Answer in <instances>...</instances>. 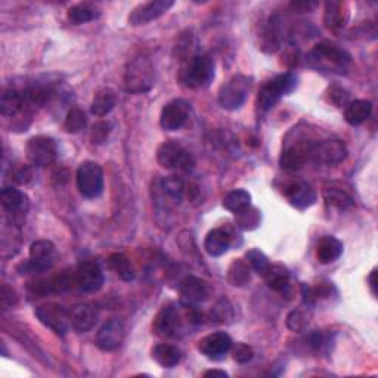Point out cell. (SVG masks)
<instances>
[{"label": "cell", "instance_id": "14", "mask_svg": "<svg viewBox=\"0 0 378 378\" xmlns=\"http://www.w3.org/2000/svg\"><path fill=\"white\" fill-rule=\"evenodd\" d=\"M126 336L125 325L120 320L111 318L107 321L96 334V346L104 352H113L123 343Z\"/></svg>", "mask_w": 378, "mask_h": 378}, {"label": "cell", "instance_id": "31", "mask_svg": "<svg viewBox=\"0 0 378 378\" xmlns=\"http://www.w3.org/2000/svg\"><path fill=\"white\" fill-rule=\"evenodd\" d=\"M100 14L101 12L97 9V6H95L93 3L83 2L68 9V19L72 24H76V26H80V24H86L100 17Z\"/></svg>", "mask_w": 378, "mask_h": 378}, {"label": "cell", "instance_id": "17", "mask_svg": "<svg viewBox=\"0 0 378 378\" xmlns=\"http://www.w3.org/2000/svg\"><path fill=\"white\" fill-rule=\"evenodd\" d=\"M175 3L172 0H152V2L142 3L130 12L129 15L130 26H142V24L160 18Z\"/></svg>", "mask_w": 378, "mask_h": 378}, {"label": "cell", "instance_id": "27", "mask_svg": "<svg viewBox=\"0 0 378 378\" xmlns=\"http://www.w3.org/2000/svg\"><path fill=\"white\" fill-rule=\"evenodd\" d=\"M372 104L367 100H356L347 104L345 109V118L350 126H359L365 123L371 116Z\"/></svg>", "mask_w": 378, "mask_h": 378}, {"label": "cell", "instance_id": "21", "mask_svg": "<svg viewBox=\"0 0 378 378\" xmlns=\"http://www.w3.org/2000/svg\"><path fill=\"white\" fill-rule=\"evenodd\" d=\"M179 291L188 303H204L212 296V285L197 276H188L180 283Z\"/></svg>", "mask_w": 378, "mask_h": 378}, {"label": "cell", "instance_id": "5", "mask_svg": "<svg viewBox=\"0 0 378 378\" xmlns=\"http://www.w3.org/2000/svg\"><path fill=\"white\" fill-rule=\"evenodd\" d=\"M297 81L299 79L294 72H285V74H281L274 80L267 81L260 89L258 96L259 108L262 111H269L283 96L291 93L297 88Z\"/></svg>", "mask_w": 378, "mask_h": 378}, {"label": "cell", "instance_id": "12", "mask_svg": "<svg viewBox=\"0 0 378 378\" xmlns=\"http://www.w3.org/2000/svg\"><path fill=\"white\" fill-rule=\"evenodd\" d=\"M26 154L31 164L46 167L55 163L58 157V146L52 138L36 136L27 142Z\"/></svg>", "mask_w": 378, "mask_h": 378}, {"label": "cell", "instance_id": "7", "mask_svg": "<svg viewBox=\"0 0 378 378\" xmlns=\"http://www.w3.org/2000/svg\"><path fill=\"white\" fill-rule=\"evenodd\" d=\"M56 259L55 246L47 239H39L31 244L30 258L26 263L18 266V272L21 275L27 274H42L51 269Z\"/></svg>", "mask_w": 378, "mask_h": 378}, {"label": "cell", "instance_id": "3", "mask_svg": "<svg viewBox=\"0 0 378 378\" xmlns=\"http://www.w3.org/2000/svg\"><path fill=\"white\" fill-rule=\"evenodd\" d=\"M214 79V61L210 55H195L182 71L180 80L191 89L207 88Z\"/></svg>", "mask_w": 378, "mask_h": 378}, {"label": "cell", "instance_id": "42", "mask_svg": "<svg viewBox=\"0 0 378 378\" xmlns=\"http://www.w3.org/2000/svg\"><path fill=\"white\" fill-rule=\"evenodd\" d=\"M234 359L239 363H247L253 359L254 356V352L250 346L247 345H238L235 349H234Z\"/></svg>", "mask_w": 378, "mask_h": 378}, {"label": "cell", "instance_id": "15", "mask_svg": "<svg viewBox=\"0 0 378 378\" xmlns=\"http://www.w3.org/2000/svg\"><path fill=\"white\" fill-rule=\"evenodd\" d=\"M347 157V148L341 141H325L310 145L309 158L324 164H338Z\"/></svg>", "mask_w": 378, "mask_h": 378}, {"label": "cell", "instance_id": "41", "mask_svg": "<svg viewBox=\"0 0 378 378\" xmlns=\"http://www.w3.org/2000/svg\"><path fill=\"white\" fill-rule=\"evenodd\" d=\"M111 130H113V125L109 123V121H97V123L92 127L90 141L96 145H101L108 139Z\"/></svg>", "mask_w": 378, "mask_h": 378}, {"label": "cell", "instance_id": "30", "mask_svg": "<svg viewBox=\"0 0 378 378\" xmlns=\"http://www.w3.org/2000/svg\"><path fill=\"white\" fill-rule=\"evenodd\" d=\"M152 358L158 365H162L163 368H173L180 362L182 355L178 347L162 343L152 349Z\"/></svg>", "mask_w": 378, "mask_h": 378}, {"label": "cell", "instance_id": "25", "mask_svg": "<svg viewBox=\"0 0 378 378\" xmlns=\"http://www.w3.org/2000/svg\"><path fill=\"white\" fill-rule=\"evenodd\" d=\"M347 8L346 3L337 2V0H330L325 3L324 10V24L330 30H338L346 24L347 21Z\"/></svg>", "mask_w": 378, "mask_h": 378}, {"label": "cell", "instance_id": "32", "mask_svg": "<svg viewBox=\"0 0 378 378\" xmlns=\"http://www.w3.org/2000/svg\"><path fill=\"white\" fill-rule=\"evenodd\" d=\"M251 204V195L244 189H234L225 195L223 198V207L230 213L238 214L242 210L249 209Z\"/></svg>", "mask_w": 378, "mask_h": 378}, {"label": "cell", "instance_id": "16", "mask_svg": "<svg viewBox=\"0 0 378 378\" xmlns=\"http://www.w3.org/2000/svg\"><path fill=\"white\" fill-rule=\"evenodd\" d=\"M189 111H191V105L185 100H173L172 102H168L163 108L162 116H160L162 127L168 132L179 130L187 123Z\"/></svg>", "mask_w": 378, "mask_h": 378}, {"label": "cell", "instance_id": "1", "mask_svg": "<svg viewBox=\"0 0 378 378\" xmlns=\"http://www.w3.org/2000/svg\"><path fill=\"white\" fill-rule=\"evenodd\" d=\"M200 318L201 316L195 310L170 303L158 312L154 321V331L162 337H175L184 330L185 324L200 322Z\"/></svg>", "mask_w": 378, "mask_h": 378}, {"label": "cell", "instance_id": "26", "mask_svg": "<svg viewBox=\"0 0 378 378\" xmlns=\"http://www.w3.org/2000/svg\"><path fill=\"white\" fill-rule=\"evenodd\" d=\"M341 253H343V244H341V241L337 239L336 237L326 235L318 244V249H316V259L321 263L326 265L336 262L341 255Z\"/></svg>", "mask_w": 378, "mask_h": 378}, {"label": "cell", "instance_id": "10", "mask_svg": "<svg viewBox=\"0 0 378 378\" xmlns=\"http://www.w3.org/2000/svg\"><path fill=\"white\" fill-rule=\"evenodd\" d=\"M36 316L56 336H65L72 328L70 312L56 303L42 304V306L36 309Z\"/></svg>", "mask_w": 378, "mask_h": 378}, {"label": "cell", "instance_id": "38", "mask_svg": "<svg viewBox=\"0 0 378 378\" xmlns=\"http://www.w3.org/2000/svg\"><path fill=\"white\" fill-rule=\"evenodd\" d=\"M259 223H260V214L255 209H251V207H249V209L242 210L241 213L237 214V225L241 229L251 230L258 228Z\"/></svg>", "mask_w": 378, "mask_h": 378}, {"label": "cell", "instance_id": "24", "mask_svg": "<svg viewBox=\"0 0 378 378\" xmlns=\"http://www.w3.org/2000/svg\"><path fill=\"white\" fill-rule=\"evenodd\" d=\"M27 108L29 107L22 92L15 89H8L2 92V96H0V113H2V116L15 117Z\"/></svg>", "mask_w": 378, "mask_h": 378}, {"label": "cell", "instance_id": "13", "mask_svg": "<svg viewBox=\"0 0 378 378\" xmlns=\"http://www.w3.org/2000/svg\"><path fill=\"white\" fill-rule=\"evenodd\" d=\"M74 279L77 287L86 292H95L104 285L102 269L93 260L81 262L74 272Z\"/></svg>", "mask_w": 378, "mask_h": 378}, {"label": "cell", "instance_id": "34", "mask_svg": "<svg viewBox=\"0 0 378 378\" xmlns=\"http://www.w3.org/2000/svg\"><path fill=\"white\" fill-rule=\"evenodd\" d=\"M251 279V275H250V267L249 265L238 259V260H234L233 265L229 266V271H228V281L230 285L234 287H246Z\"/></svg>", "mask_w": 378, "mask_h": 378}, {"label": "cell", "instance_id": "20", "mask_svg": "<svg viewBox=\"0 0 378 378\" xmlns=\"http://www.w3.org/2000/svg\"><path fill=\"white\" fill-rule=\"evenodd\" d=\"M284 194L288 198L290 204L299 210L309 209V207L313 205L316 201V192L309 184H306V182L300 180L291 182V184L285 187Z\"/></svg>", "mask_w": 378, "mask_h": 378}, {"label": "cell", "instance_id": "40", "mask_svg": "<svg viewBox=\"0 0 378 378\" xmlns=\"http://www.w3.org/2000/svg\"><path fill=\"white\" fill-rule=\"evenodd\" d=\"M247 259H249V263L251 266V269L255 274H259L262 276L266 274V271L269 269V266H271L269 260H267V258H266V255L260 250H255V249L250 250L247 253Z\"/></svg>", "mask_w": 378, "mask_h": 378}, {"label": "cell", "instance_id": "28", "mask_svg": "<svg viewBox=\"0 0 378 378\" xmlns=\"http://www.w3.org/2000/svg\"><path fill=\"white\" fill-rule=\"evenodd\" d=\"M117 96L113 89L104 88L100 92H96L93 96V101L90 104V111L96 117H104L113 111V108L116 105Z\"/></svg>", "mask_w": 378, "mask_h": 378}, {"label": "cell", "instance_id": "9", "mask_svg": "<svg viewBox=\"0 0 378 378\" xmlns=\"http://www.w3.org/2000/svg\"><path fill=\"white\" fill-rule=\"evenodd\" d=\"M77 188L83 197H100L104 189V172L102 167L95 162H84L77 168Z\"/></svg>", "mask_w": 378, "mask_h": 378}, {"label": "cell", "instance_id": "11", "mask_svg": "<svg viewBox=\"0 0 378 378\" xmlns=\"http://www.w3.org/2000/svg\"><path fill=\"white\" fill-rule=\"evenodd\" d=\"M250 90V79L246 76H235L230 79L226 84L219 90V104L222 108L229 109H238L247 100V95Z\"/></svg>", "mask_w": 378, "mask_h": 378}, {"label": "cell", "instance_id": "46", "mask_svg": "<svg viewBox=\"0 0 378 378\" xmlns=\"http://www.w3.org/2000/svg\"><path fill=\"white\" fill-rule=\"evenodd\" d=\"M368 281H370V287H371V291H372V294L377 296V269H374L368 278Z\"/></svg>", "mask_w": 378, "mask_h": 378}, {"label": "cell", "instance_id": "45", "mask_svg": "<svg viewBox=\"0 0 378 378\" xmlns=\"http://www.w3.org/2000/svg\"><path fill=\"white\" fill-rule=\"evenodd\" d=\"M291 6L300 12H309L313 8H316V3L315 2H292Z\"/></svg>", "mask_w": 378, "mask_h": 378}, {"label": "cell", "instance_id": "44", "mask_svg": "<svg viewBox=\"0 0 378 378\" xmlns=\"http://www.w3.org/2000/svg\"><path fill=\"white\" fill-rule=\"evenodd\" d=\"M14 179L18 182V184H27V182L31 179V172L27 167H19L17 172L14 173Z\"/></svg>", "mask_w": 378, "mask_h": 378}, {"label": "cell", "instance_id": "23", "mask_svg": "<svg viewBox=\"0 0 378 378\" xmlns=\"http://www.w3.org/2000/svg\"><path fill=\"white\" fill-rule=\"evenodd\" d=\"M230 244H233V237L229 235L228 230L216 228L207 234L204 249L212 258H221V255H223L229 250Z\"/></svg>", "mask_w": 378, "mask_h": 378}, {"label": "cell", "instance_id": "33", "mask_svg": "<svg viewBox=\"0 0 378 378\" xmlns=\"http://www.w3.org/2000/svg\"><path fill=\"white\" fill-rule=\"evenodd\" d=\"M263 278H265L267 287L272 288L274 291H284L288 287L290 274L284 266H279V265L272 266L271 265L269 269H267L266 274L263 275Z\"/></svg>", "mask_w": 378, "mask_h": 378}, {"label": "cell", "instance_id": "37", "mask_svg": "<svg viewBox=\"0 0 378 378\" xmlns=\"http://www.w3.org/2000/svg\"><path fill=\"white\" fill-rule=\"evenodd\" d=\"M86 123H88L86 114H84L79 108H71L65 117L64 127L68 133H77L84 129Z\"/></svg>", "mask_w": 378, "mask_h": 378}, {"label": "cell", "instance_id": "35", "mask_svg": "<svg viewBox=\"0 0 378 378\" xmlns=\"http://www.w3.org/2000/svg\"><path fill=\"white\" fill-rule=\"evenodd\" d=\"M109 266H111V269L123 279V281H133L135 279V269H133L130 260L126 258L125 254L121 253H114L109 255Z\"/></svg>", "mask_w": 378, "mask_h": 378}, {"label": "cell", "instance_id": "2", "mask_svg": "<svg viewBox=\"0 0 378 378\" xmlns=\"http://www.w3.org/2000/svg\"><path fill=\"white\" fill-rule=\"evenodd\" d=\"M154 86V68L148 56L138 55L129 61L125 71V89L130 93H145Z\"/></svg>", "mask_w": 378, "mask_h": 378}, {"label": "cell", "instance_id": "8", "mask_svg": "<svg viewBox=\"0 0 378 378\" xmlns=\"http://www.w3.org/2000/svg\"><path fill=\"white\" fill-rule=\"evenodd\" d=\"M185 192V182L178 176L157 179L152 184V198L157 205L170 209L180 204Z\"/></svg>", "mask_w": 378, "mask_h": 378}, {"label": "cell", "instance_id": "18", "mask_svg": "<svg viewBox=\"0 0 378 378\" xmlns=\"http://www.w3.org/2000/svg\"><path fill=\"white\" fill-rule=\"evenodd\" d=\"M0 203L3 210L12 216V221H21L29 210V197L22 191L17 188H5L0 192Z\"/></svg>", "mask_w": 378, "mask_h": 378}, {"label": "cell", "instance_id": "4", "mask_svg": "<svg viewBox=\"0 0 378 378\" xmlns=\"http://www.w3.org/2000/svg\"><path fill=\"white\" fill-rule=\"evenodd\" d=\"M157 160L162 167L179 172H192L195 167L194 155L176 141H166L157 150Z\"/></svg>", "mask_w": 378, "mask_h": 378}, {"label": "cell", "instance_id": "43", "mask_svg": "<svg viewBox=\"0 0 378 378\" xmlns=\"http://www.w3.org/2000/svg\"><path fill=\"white\" fill-rule=\"evenodd\" d=\"M17 300H18V297L15 294V291L3 285L2 290H0V303H2V308L3 309L12 308L17 303Z\"/></svg>", "mask_w": 378, "mask_h": 378}, {"label": "cell", "instance_id": "22", "mask_svg": "<svg viewBox=\"0 0 378 378\" xmlns=\"http://www.w3.org/2000/svg\"><path fill=\"white\" fill-rule=\"evenodd\" d=\"M71 325L77 333H88L95 326L97 321V310L92 304H79L70 312Z\"/></svg>", "mask_w": 378, "mask_h": 378}, {"label": "cell", "instance_id": "39", "mask_svg": "<svg viewBox=\"0 0 378 378\" xmlns=\"http://www.w3.org/2000/svg\"><path fill=\"white\" fill-rule=\"evenodd\" d=\"M309 321H310V313H308V310L296 309L288 315L287 325L292 331H303L304 328L309 325Z\"/></svg>", "mask_w": 378, "mask_h": 378}, {"label": "cell", "instance_id": "47", "mask_svg": "<svg viewBox=\"0 0 378 378\" xmlns=\"http://www.w3.org/2000/svg\"><path fill=\"white\" fill-rule=\"evenodd\" d=\"M204 377H219V378H226L228 374L225 371H219V370H210V371H207L204 372Z\"/></svg>", "mask_w": 378, "mask_h": 378}, {"label": "cell", "instance_id": "36", "mask_svg": "<svg viewBox=\"0 0 378 378\" xmlns=\"http://www.w3.org/2000/svg\"><path fill=\"white\" fill-rule=\"evenodd\" d=\"M324 200L326 201L328 205H333L340 210H346L353 205V198L345 189H340V188L324 189Z\"/></svg>", "mask_w": 378, "mask_h": 378}, {"label": "cell", "instance_id": "29", "mask_svg": "<svg viewBox=\"0 0 378 378\" xmlns=\"http://www.w3.org/2000/svg\"><path fill=\"white\" fill-rule=\"evenodd\" d=\"M309 150H310V145H308L306 148H299V146L296 148V146H290V148L283 151L281 158H279V164H281V167L285 170H299L304 166V163L308 162Z\"/></svg>", "mask_w": 378, "mask_h": 378}, {"label": "cell", "instance_id": "19", "mask_svg": "<svg viewBox=\"0 0 378 378\" xmlns=\"http://www.w3.org/2000/svg\"><path fill=\"white\" fill-rule=\"evenodd\" d=\"M233 349V338L226 333H213L200 340L198 350L204 356L213 361H219L226 356V353Z\"/></svg>", "mask_w": 378, "mask_h": 378}, {"label": "cell", "instance_id": "6", "mask_svg": "<svg viewBox=\"0 0 378 378\" xmlns=\"http://www.w3.org/2000/svg\"><path fill=\"white\" fill-rule=\"evenodd\" d=\"M308 59H309V63L315 65L316 68L337 71V70H345V67L350 63L352 58L346 51L340 49L338 46L328 43V42H322L312 49Z\"/></svg>", "mask_w": 378, "mask_h": 378}]
</instances>
